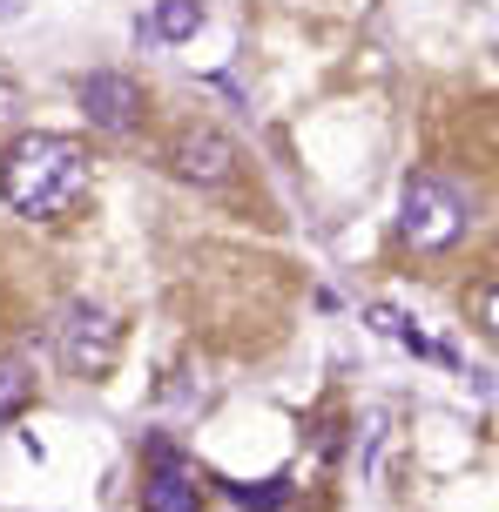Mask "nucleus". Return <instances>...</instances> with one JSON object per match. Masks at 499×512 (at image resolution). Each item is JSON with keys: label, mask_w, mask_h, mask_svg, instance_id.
I'll return each instance as SVG.
<instances>
[{"label": "nucleus", "mask_w": 499, "mask_h": 512, "mask_svg": "<svg viewBox=\"0 0 499 512\" xmlns=\"http://www.w3.org/2000/svg\"><path fill=\"white\" fill-rule=\"evenodd\" d=\"M115 351H122V324L102 304L75 297V304L54 317V358L68 364L75 378H102L108 364H115Z\"/></svg>", "instance_id": "7ed1b4c3"}, {"label": "nucleus", "mask_w": 499, "mask_h": 512, "mask_svg": "<svg viewBox=\"0 0 499 512\" xmlns=\"http://www.w3.org/2000/svg\"><path fill=\"white\" fill-rule=\"evenodd\" d=\"M14 7H21V0H0V21H7V14H14Z\"/></svg>", "instance_id": "f8f14e48"}, {"label": "nucleus", "mask_w": 499, "mask_h": 512, "mask_svg": "<svg viewBox=\"0 0 499 512\" xmlns=\"http://www.w3.org/2000/svg\"><path fill=\"white\" fill-rule=\"evenodd\" d=\"M14 108H21V88H14V81H0V115H14Z\"/></svg>", "instance_id": "9b49d317"}, {"label": "nucleus", "mask_w": 499, "mask_h": 512, "mask_svg": "<svg viewBox=\"0 0 499 512\" xmlns=\"http://www.w3.org/2000/svg\"><path fill=\"white\" fill-rule=\"evenodd\" d=\"M196 27H203V0H156V14H149L156 41H189Z\"/></svg>", "instance_id": "0eeeda50"}, {"label": "nucleus", "mask_w": 499, "mask_h": 512, "mask_svg": "<svg viewBox=\"0 0 499 512\" xmlns=\"http://www.w3.org/2000/svg\"><path fill=\"white\" fill-rule=\"evenodd\" d=\"M27 405H34V371L21 358H0V425H14Z\"/></svg>", "instance_id": "6e6552de"}, {"label": "nucleus", "mask_w": 499, "mask_h": 512, "mask_svg": "<svg viewBox=\"0 0 499 512\" xmlns=\"http://www.w3.org/2000/svg\"><path fill=\"white\" fill-rule=\"evenodd\" d=\"M169 169L196 189H216V182L237 176V142L223 135V128H183L176 142H169Z\"/></svg>", "instance_id": "423d86ee"}, {"label": "nucleus", "mask_w": 499, "mask_h": 512, "mask_svg": "<svg viewBox=\"0 0 499 512\" xmlns=\"http://www.w3.org/2000/svg\"><path fill=\"white\" fill-rule=\"evenodd\" d=\"M479 324L499 337V277H493V290H486V304H479Z\"/></svg>", "instance_id": "9d476101"}, {"label": "nucleus", "mask_w": 499, "mask_h": 512, "mask_svg": "<svg viewBox=\"0 0 499 512\" xmlns=\"http://www.w3.org/2000/svg\"><path fill=\"white\" fill-rule=\"evenodd\" d=\"M243 512H284L290 506V479H263V486H223Z\"/></svg>", "instance_id": "1a4fd4ad"}, {"label": "nucleus", "mask_w": 499, "mask_h": 512, "mask_svg": "<svg viewBox=\"0 0 499 512\" xmlns=\"http://www.w3.org/2000/svg\"><path fill=\"white\" fill-rule=\"evenodd\" d=\"M142 512H203V479L183 459V445L149 438V459H142Z\"/></svg>", "instance_id": "20e7f679"}, {"label": "nucleus", "mask_w": 499, "mask_h": 512, "mask_svg": "<svg viewBox=\"0 0 499 512\" xmlns=\"http://www.w3.org/2000/svg\"><path fill=\"white\" fill-rule=\"evenodd\" d=\"M0 196L7 209L41 216V223L75 216V203L88 196V149L75 135H21L0 155Z\"/></svg>", "instance_id": "f257e3e1"}, {"label": "nucleus", "mask_w": 499, "mask_h": 512, "mask_svg": "<svg viewBox=\"0 0 499 512\" xmlns=\"http://www.w3.org/2000/svg\"><path fill=\"white\" fill-rule=\"evenodd\" d=\"M473 223V196L459 189L452 176L439 169H419V176H405V196H398V236L412 243V250H452L459 236Z\"/></svg>", "instance_id": "f03ea898"}, {"label": "nucleus", "mask_w": 499, "mask_h": 512, "mask_svg": "<svg viewBox=\"0 0 499 512\" xmlns=\"http://www.w3.org/2000/svg\"><path fill=\"white\" fill-rule=\"evenodd\" d=\"M75 102H81V115L102 128V135H135L142 128V88H135L129 75H115V68H95V75H81L75 81Z\"/></svg>", "instance_id": "39448f33"}]
</instances>
